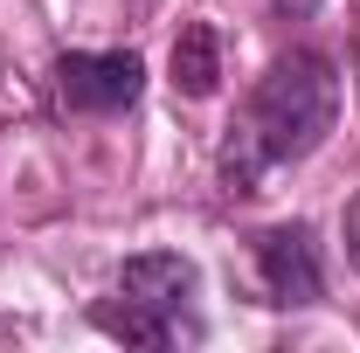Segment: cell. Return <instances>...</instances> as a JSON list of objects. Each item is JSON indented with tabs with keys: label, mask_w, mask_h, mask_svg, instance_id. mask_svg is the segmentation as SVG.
Here are the masks:
<instances>
[{
	"label": "cell",
	"mask_w": 360,
	"mask_h": 353,
	"mask_svg": "<svg viewBox=\"0 0 360 353\" xmlns=\"http://www.w3.org/2000/svg\"><path fill=\"white\" fill-rule=\"evenodd\" d=\"M340 125V70L319 49H284L222 139V194H257L270 167L312 160Z\"/></svg>",
	"instance_id": "obj_1"
},
{
	"label": "cell",
	"mask_w": 360,
	"mask_h": 353,
	"mask_svg": "<svg viewBox=\"0 0 360 353\" xmlns=\"http://www.w3.org/2000/svg\"><path fill=\"white\" fill-rule=\"evenodd\" d=\"M139 90H146V63L132 49H63L56 56V97L84 118L132 111Z\"/></svg>",
	"instance_id": "obj_2"
},
{
	"label": "cell",
	"mask_w": 360,
	"mask_h": 353,
	"mask_svg": "<svg viewBox=\"0 0 360 353\" xmlns=\"http://www.w3.org/2000/svg\"><path fill=\"white\" fill-rule=\"evenodd\" d=\"M257 277H264L270 305H319L326 298V270H319V243L305 222H270L250 243Z\"/></svg>",
	"instance_id": "obj_3"
},
{
	"label": "cell",
	"mask_w": 360,
	"mask_h": 353,
	"mask_svg": "<svg viewBox=\"0 0 360 353\" xmlns=\"http://www.w3.org/2000/svg\"><path fill=\"white\" fill-rule=\"evenodd\" d=\"M194 291H201V270L187 264L180 250H139L118 270V298H132L146 312H167V319H180Z\"/></svg>",
	"instance_id": "obj_4"
},
{
	"label": "cell",
	"mask_w": 360,
	"mask_h": 353,
	"mask_svg": "<svg viewBox=\"0 0 360 353\" xmlns=\"http://www.w3.org/2000/svg\"><path fill=\"white\" fill-rule=\"evenodd\" d=\"M90 326L97 333H111V340H125V347H180V340H201V326H187V319H167V312H146L132 298H104V305H90Z\"/></svg>",
	"instance_id": "obj_5"
},
{
	"label": "cell",
	"mask_w": 360,
	"mask_h": 353,
	"mask_svg": "<svg viewBox=\"0 0 360 353\" xmlns=\"http://www.w3.org/2000/svg\"><path fill=\"white\" fill-rule=\"evenodd\" d=\"M167 70H174V90H180V97H215V84H222V35H215L208 21H187Z\"/></svg>",
	"instance_id": "obj_6"
},
{
	"label": "cell",
	"mask_w": 360,
	"mask_h": 353,
	"mask_svg": "<svg viewBox=\"0 0 360 353\" xmlns=\"http://www.w3.org/2000/svg\"><path fill=\"white\" fill-rule=\"evenodd\" d=\"M270 7H277L284 21H312V14H319V7H326V0H270Z\"/></svg>",
	"instance_id": "obj_7"
},
{
	"label": "cell",
	"mask_w": 360,
	"mask_h": 353,
	"mask_svg": "<svg viewBox=\"0 0 360 353\" xmlns=\"http://www.w3.org/2000/svg\"><path fill=\"white\" fill-rule=\"evenodd\" d=\"M347 264L360 270V194H354V208H347Z\"/></svg>",
	"instance_id": "obj_8"
}]
</instances>
